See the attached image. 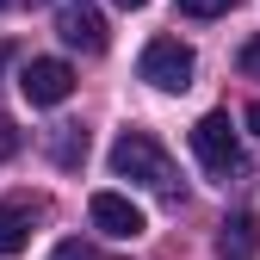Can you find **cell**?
<instances>
[{"mask_svg":"<svg viewBox=\"0 0 260 260\" xmlns=\"http://www.w3.org/2000/svg\"><path fill=\"white\" fill-rule=\"evenodd\" d=\"M192 155H199L205 174H217V180L242 174V137H236L230 112H205L199 124H192Z\"/></svg>","mask_w":260,"mask_h":260,"instance_id":"cell-2","label":"cell"},{"mask_svg":"<svg viewBox=\"0 0 260 260\" xmlns=\"http://www.w3.org/2000/svg\"><path fill=\"white\" fill-rule=\"evenodd\" d=\"M50 260H100V254H93V248H87V242H62V248H56V254H50Z\"/></svg>","mask_w":260,"mask_h":260,"instance_id":"cell-11","label":"cell"},{"mask_svg":"<svg viewBox=\"0 0 260 260\" xmlns=\"http://www.w3.org/2000/svg\"><path fill=\"white\" fill-rule=\"evenodd\" d=\"M50 161L75 174L81 161H87V130L81 124H50Z\"/></svg>","mask_w":260,"mask_h":260,"instance_id":"cell-9","label":"cell"},{"mask_svg":"<svg viewBox=\"0 0 260 260\" xmlns=\"http://www.w3.org/2000/svg\"><path fill=\"white\" fill-rule=\"evenodd\" d=\"M242 75H254V81H260V38H248V44H242Z\"/></svg>","mask_w":260,"mask_h":260,"instance_id":"cell-12","label":"cell"},{"mask_svg":"<svg viewBox=\"0 0 260 260\" xmlns=\"http://www.w3.org/2000/svg\"><path fill=\"white\" fill-rule=\"evenodd\" d=\"M236 0H180V13L186 19H217V13H230Z\"/></svg>","mask_w":260,"mask_h":260,"instance_id":"cell-10","label":"cell"},{"mask_svg":"<svg viewBox=\"0 0 260 260\" xmlns=\"http://www.w3.org/2000/svg\"><path fill=\"white\" fill-rule=\"evenodd\" d=\"M87 217H93V230H100V236H112V242H137V236H143V211L130 205L124 192H93Z\"/></svg>","mask_w":260,"mask_h":260,"instance_id":"cell-6","label":"cell"},{"mask_svg":"<svg viewBox=\"0 0 260 260\" xmlns=\"http://www.w3.org/2000/svg\"><path fill=\"white\" fill-rule=\"evenodd\" d=\"M192 69H199V56H192L180 38H155L143 50V62H137V75L149 87H161V93H186L192 87Z\"/></svg>","mask_w":260,"mask_h":260,"instance_id":"cell-3","label":"cell"},{"mask_svg":"<svg viewBox=\"0 0 260 260\" xmlns=\"http://www.w3.org/2000/svg\"><path fill=\"white\" fill-rule=\"evenodd\" d=\"M118 7H124V13H137V7H149V0H118Z\"/></svg>","mask_w":260,"mask_h":260,"instance_id":"cell-15","label":"cell"},{"mask_svg":"<svg viewBox=\"0 0 260 260\" xmlns=\"http://www.w3.org/2000/svg\"><path fill=\"white\" fill-rule=\"evenodd\" d=\"M217 248H223V254H236V260H248V254L260 248V217H248V211L223 217V230H217Z\"/></svg>","mask_w":260,"mask_h":260,"instance_id":"cell-8","label":"cell"},{"mask_svg":"<svg viewBox=\"0 0 260 260\" xmlns=\"http://www.w3.org/2000/svg\"><path fill=\"white\" fill-rule=\"evenodd\" d=\"M7 56H13V50H7V44H0V69H7Z\"/></svg>","mask_w":260,"mask_h":260,"instance_id":"cell-16","label":"cell"},{"mask_svg":"<svg viewBox=\"0 0 260 260\" xmlns=\"http://www.w3.org/2000/svg\"><path fill=\"white\" fill-rule=\"evenodd\" d=\"M19 93H25L31 106H62L75 93V69L62 56H31L25 69H19Z\"/></svg>","mask_w":260,"mask_h":260,"instance_id":"cell-5","label":"cell"},{"mask_svg":"<svg viewBox=\"0 0 260 260\" xmlns=\"http://www.w3.org/2000/svg\"><path fill=\"white\" fill-rule=\"evenodd\" d=\"M0 7H7V0H0Z\"/></svg>","mask_w":260,"mask_h":260,"instance_id":"cell-17","label":"cell"},{"mask_svg":"<svg viewBox=\"0 0 260 260\" xmlns=\"http://www.w3.org/2000/svg\"><path fill=\"white\" fill-rule=\"evenodd\" d=\"M38 199H7L0 205V254H19L25 242H31V223H38Z\"/></svg>","mask_w":260,"mask_h":260,"instance_id":"cell-7","label":"cell"},{"mask_svg":"<svg viewBox=\"0 0 260 260\" xmlns=\"http://www.w3.org/2000/svg\"><path fill=\"white\" fill-rule=\"evenodd\" d=\"M248 130H254V137H260V100L248 106Z\"/></svg>","mask_w":260,"mask_h":260,"instance_id":"cell-14","label":"cell"},{"mask_svg":"<svg viewBox=\"0 0 260 260\" xmlns=\"http://www.w3.org/2000/svg\"><path fill=\"white\" fill-rule=\"evenodd\" d=\"M112 174H118V180H130V186H149V192H161L168 205H180V199H186V180L174 174L168 149H161L149 130H124V137L112 143Z\"/></svg>","mask_w":260,"mask_h":260,"instance_id":"cell-1","label":"cell"},{"mask_svg":"<svg viewBox=\"0 0 260 260\" xmlns=\"http://www.w3.org/2000/svg\"><path fill=\"white\" fill-rule=\"evenodd\" d=\"M50 7H56V38L69 50H81V56L106 50V19H100L93 0H50Z\"/></svg>","mask_w":260,"mask_h":260,"instance_id":"cell-4","label":"cell"},{"mask_svg":"<svg viewBox=\"0 0 260 260\" xmlns=\"http://www.w3.org/2000/svg\"><path fill=\"white\" fill-rule=\"evenodd\" d=\"M13 149H19V137H13V124L0 118V155H13Z\"/></svg>","mask_w":260,"mask_h":260,"instance_id":"cell-13","label":"cell"}]
</instances>
